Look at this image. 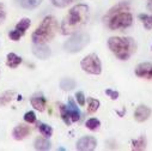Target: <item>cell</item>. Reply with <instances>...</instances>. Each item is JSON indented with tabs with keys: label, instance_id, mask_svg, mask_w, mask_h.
I'll return each instance as SVG.
<instances>
[{
	"label": "cell",
	"instance_id": "8",
	"mask_svg": "<svg viewBox=\"0 0 152 151\" xmlns=\"http://www.w3.org/2000/svg\"><path fill=\"white\" fill-rule=\"evenodd\" d=\"M30 25H31V21H30L29 18H23V19H20L19 23L16 25L15 30H12V31L9 34L10 39H11L12 41H18L20 37L25 34V31L29 29Z\"/></svg>",
	"mask_w": 152,
	"mask_h": 151
},
{
	"label": "cell",
	"instance_id": "15",
	"mask_svg": "<svg viewBox=\"0 0 152 151\" xmlns=\"http://www.w3.org/2000/svg\"><path fill=\"white\" fill-rule=\"evenodd\" d=\"M34 147L36 150H41V151H46L50 149V141L48 140V138H36L34 141Z\"/></svg>",
	"mask_w": 152,
	"mask_h": 151
},
{
	"label": "cell",
	"instance_id": "11",
	"mask_svg": "<svg viewBox=\"0 0 152 151\" xmlns=\"http://www.w3.org/2000/svg\"><path fill=\"white\" fill-rule=\"evenodd\" d=\"M30 132L31 131H30V127L28 125L19 124L13 128L12 136H13V139H16V140H23L30 134Z\"/></svg>",
	"mask_w": 152,
	"mask_h": 151
},
{
	"label": "cell",
	"instance_id": "27",
	"mask_svg": "<svg viewBox=\"0 0 152 151\" xmlns=\"http://www.w3.org/2000/svg\"><path fill=\"white\" fill-rule=\"evenodd\" d=\"M105 95L109 96L111 100H118L119 98V92L115 90H111V89H107L105 90Z\"/></svg>",
	"mask_w": 152,
	"mask_h": 151
},
{
	"label": "cell",
	"instance_id": "17",
	"mask_svg": "<svg viewBox=\"0 0 152 151\" xmlns=\"http://www.w3.org/2000/svg\"><path fill=\"white\" fill-rule=\"evenodd\" d=\"M15 95H16V91H13V90H9V91L3 92L1 95H0V106L1 107L7 106L13 100Z\"/></svg>",
	"mask_w": 152,
	"mask_h": 151
},
{
	"label": "cell",
	"instance_id": "10",
	"mask_svg": "<svg viewBox=\"0 0 152 151\" xmlns=\"http://www.w3.org/2000/svg\"><path fill=\"white\" fill-rule=\"evenodd\" d=\"M32 53L36 58L41 60H46L50 56L52 51L46 43H34L32 45Z\"/></svg>",
	"mask_w": 152,
	"mask_h": 151
},
{
	"label": "cell",
	"instance_id": "9",
	"mask_svg": "<svg viewBox=\"0 0 152 151\" xmlns=\"http://www.w3.org/2000/svg\"><path fill=\"white\" fill-rule=\"evenodd\" d=\"M96 146H97V140L91 136L82 137L75 144V149L79 151H92L96 149Z\"/></svg>",
	"mask_w": 152,
	"mask_h": 151
},
{
	"label": "cell",
	"instance_id": "25",
	"mask_svg": "<svg viewBox=\"0 0 152 151\" xmlns=\"http://www.w3.org/2000/svg\"><path fill=\"white\" fill-rule=\"evenodd\" d=\"M52 4L56 7H66L67 5H69L73 0H50Z\"/></svg>",
	"mask_w": 152,
	"mask_h": 151
},
{
	"label": "cell",
	"instance_id": "14",
	"mask_svg": "<svg viewBox=\"0 0 152 151\" xmlns=\"http://www.w3.org/2000/svg\"><path fill=\"white\" fill-rule=\"evenodd\" d=\"M17 4L23 7V9H26V10H34L36 7H39L41 5V3L43 0H16Z\"/></svg>",
	"mask_w": 152,
	"mask_h": 151
},
{
	"label": "cell",
	"instance_id": "4",
	"mask_svg": "<svg viewBox=\"0 0 152 151\" xmlns=\"http://www.w3.org/2000/svg\"><path fill=\"white\" fill-rule=\"evenodd\" d=\"M58 28L59 25H58V21L55 19V17L53 16L45 17V19L41 22L39 28L31 35L32 42L34 43H47L52 41L58 32Z\"/></svg>",
	"mask_w": 152,
	"mask_h": 151
},
{
	"label": "cell",
	"instance_id": "19",
	"mask_svg": "<svg viewBox=\"0 0 152 151\" xmlns=\"http://www.w3.org/2000/svg\"><path fill=\"white\" fill-rule=\"evenodd\" d=\"M37 127H39V130H40V132H41V134L43 137L50 138L53 136V128L49 125H46L43 122H39V124H37Z\"/></svg>",
	"mask_w": 152,
	"mask_h": 151
},
{
	"label": "cell",
	"instance_id": "28",
	"mask_svg": "<svg viewBox=\"0 0 152 151\" xmlns=\"http://www.w3.org/2000/svg\"><path fill=\"white\" fill-rule=\"evenodd\" d=\"M6 18V10H5V6L4 4L0 3V24H1Z\"/></svg>",
	"mask_w": 152,
	"mask_h": 151
},
{
	"label": "cell",
	"instance_id": "22",
	"mask_svg": "<svg viewBox=\"0 0 152 151\" xmlns=\"http://www.w3.org/2000/svg\"><path fill=\"white\" fill-rule=\"evenodd\" d=\"M139 19L142 22L146 30H151L152 29V15H146V13H140L139 16Z\"/></svg>",
	"mask_w": 152,
	"mask_h": 151
},
{
	"label": "cell",
	"instance_id": "30",
	"mask_svg": "<svg viewBox=\"0 0 152 151\" xmlns=\"http://www.w3.org/2000/svg\"><path fill=\"white\" fill-rule=\"evenodd\" d=\"M147 9L150 11H152V0H148V4H147Z\"/></svg>",
	"mask_w": 152,
	"mask_h": 151
},
{
	"label": "cell",
	"instance_id": "5",
	"mask_svg": "<svg viewBox=\"0 0 152 151\" xmlns=\"http://www.w3.org/2000/svg\"><path fill=\"white\" fill-rule=\"evenodd\" d=\"M90 42V36L84 31H77L71 35L69 39L65 42L64 49L68 53L82 52Z\"/></svg>",
	"mask_w": 152,
	"mask_h": 151
},
{
	"label": "cell",
	"instance_id": "23",
	"mask_svg": "<svg viewBox=\"0 0 152 151\" xmlns=\"http://www.w3.org/2000/svg\"><path fill=\"white\" fill-rule=\"evenodd\" d=\"M85 126H86V128H89L90 131H97V130H99V127H101V121H99L98 119H96V118H91V119H89V120L85 122Z\"/></svg>",
	"mask_w": 152,
	"mask_h": 151
},
{
	"label": "cell",
	"instance_id": "13",
	"mask_svg": "<svg viewBox=\"0 0 152 151\" xmlns=\"http://www.w3.org/2000/svg\"><path fill=\"white\" fill-rule=\"evenodd\" d=\"M30 103H31V106L36 110L43 111L46 109V106H47V100H46V97L42 94H37V95H35V96L31 97Z\"/></svg>",
	"mask_w": 152,
	"mask_h": 151
},
{
	"label": "cell",
	"instance_id": "2",
	"mask_svg": "<svg viewBox=\"0 0 152 151\" xmlns=\"http://www.w3.org/2000/svg\"><path fill=\"white\" fill-rule=\"evenodd\" d=\"M110 30L127 29L133 23V16L129 12V5L125 1L113 6L103 18Z\"/></svg>",
	"mask_w": 152,
	"mask_h": 151
},
{
	"label": "cell",
	"instance_id": "3",
	"mask_svg": "<svg viewBox=\"0 0 152 151\" xmlns=\"http://www.w3.org/2000/svg\"><path fill=\"white\" fill-rule=\"evenodd\" d=\"M108 47L120 60H128L137 51V43L132 37H110L108 40Z\"/></svg>",
	"mask_w": 152,
	"mask_h": 151
},
{
	"label": "cell",
	"instance_id": "24",
	"mask_svg": "<svg viewBox=\"0 0 152 151\" xmlns=\"http://www.w3.org/2000/svg\"><path fill=\"white\" fill-rule=\"evenodd\" d=\"M24 121L26 124H34L36 122V114L34 111H26L24 114Z\"/></svg>",
	"mask_w": 152,
	"mask_h": 151
},
{
	"label": "cell",
	"instance_id": "1",
	"mask_svg": "<svg viewBox=\"0 0 152 151\" xmlns=\"http://www.w3.org/2000/svg\"><path fill=\"white\" fill-rule=\"evenodd\" d=\"M90 11L85 4H78L73 6L61 23V32L64 35H72L79 31L89 21Z\"/></svg>",
	"mask_w": 152,
	"mask_h": 151
},
{
	"label": "cell",
	"instance_id": "6",
	"mask_svg": "<svg viewBox=\"0 0 152 151\" xmlns=\"http://www.w3.org/2000/svg\"><path fill=\"white\" fill-rule=\"evenodd\" d=\"M59 109H60V115L62 121L68 126L72 122H77L80 120V110L74 103L73 98L68 100V104L65 106L62 103H59Z\"/></svg>",
	"mask_w": 152,
	"mask_h": 151
},
{
	"label": "cell",
	"instance_id": "29",
	"mask_svg": "<svg viewBox=\"0 0 152 151\" xmlns=\"http://www.w3.org/2000/svg\"><path fill=\"white\" fill-rule=\"evenodd\" d=\"M147 79H152V64H151V67H150V71L147 74Z\"/></svg>",
	"mask_w": 152,
	"mask_h": 151
},
{
	"label": "cell",
	"instance_id": "12",
	"mask_svg": "<svg viewBox=\"0 0 152 151\" xmlns=\"http://www.w3.org/2000/svg\"><path fill=\"white\" fill-rule=\"evenodd\" d=\"M151 117V109L147 106H139L134 111V119L138 122H144Z\"/></svg>",
	"mask_w": 152,
	"mask_h": 151
},
{
	"label": "cell",
	"instance_id": "21",
	"mask_svg": "<svg viewBox=\"0 0 152 151\" xmlns=\"http://www.w3.org/2000/svg\"><path fill=\"white\" fill-rule=\"evenodd\" d=\"M60 88H61L64 91H69V90H72L73 88H75V82H74V79H72V78H64V79H61V82H60Z\"/></svg>",
	"mask_w": 152,
	"mask_h": 151
},
{
	"label": "cell",
	"instance_id": "18",
	"mask_svg": "<svg viewBox=\"0 0 152 151\" xmlns=\"http://www.w3.org/2000/svg\"><path fill=\"white\" fill-rule=\"evenodd\" d=\"M145 147H146V138H145V136H141L140 138L133 140V143H132V150L141 151V150H145Z\"/></svg>",
	"mask_w": 152,
	"mask_h": 151
},
{
	"label": "cell",
	"instance_id": "7",
	"mask_svg": "<svg viewBox=\"0 0 152 151\" xmlns=\"http://www.w3.org/2000/svg\"><path fill=\"white\" fill-rule=\"evenodd\" d=\"M80 66H82L83 71H85L86 73H90V74L98 76L102 72V62H101L98 55L95 53L86 55L80 61Z\"/></svg>",
	"mask_w": 152,
	"mask_h": 151
},
{
	"label": "cell",
	"instance_id": "16",
	"mask_svg": "<svg viewBox=\"0 0 152 151\" xmlns=\"http://www.w3.org/2000/svg\"><path fill=\"white\" fill-rule=\"evenodd\" d=\"M22 58L18 56L17 54L15 53H9L7 56H6V65L10 67V68H16L18 67L20 64H22Z\"/></svg>",
	"mask_w": 152,
	"mask_h": 151
},
{
	"label": "cell",
	"instance_id": "20",
	"mask_svg": "<svg viewBox=\"0 0 152 151\" xmlns=\"http://www.w3.org/2000/svg\"><path fill=\"white\" fill-rule=\"evenodd\" d=\"M99 101L96 100V98H91L89 97L88 98V113L89 114H94V113H96L99 108Z\"/></svg>",
	"mask_w": 152,
	"mask_h": 151
},
{
	"label": "cell",
	"instance_id": "26",
	"mask_svg": "<svg viewBox=\"0 0 152 151\" xmlns=\"http://www.w3.org/2000/svg\"><path fill=\"white\" fill-rule=\"evenodd\" d=\"M75 98H77V102L79 106H84L85 104V95L83 91H78L75 94Z\"/></svg>",
	"mask_w": 152,
	"mask_h": 151
}]
</instances>
